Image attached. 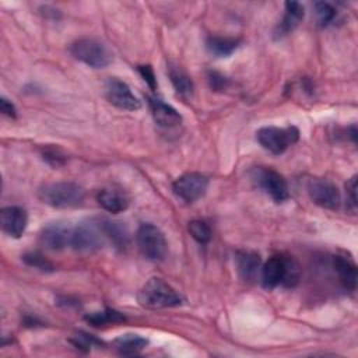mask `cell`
Wrapping results in <instances>:
<instances>
[{"label":"cell","mask_w":358,"mask_h":358,"mask_svg":"<svg viewBox=\"0 0 358 358\" xmlns=\"http://www.w3.org/2000/svg\"><path fill=\"white\" fill-rule=\"evenodd\" d=\"M105 217H91L73 228L71 246L81 253H91L109 243Z\"/></svg>","instance_id":"1"},{"label":"cell","mask_w":358,"mask_h":358,"mask_svg":"<svg viewBox=\"0 0 358 358\" xmlns=\"http://www.w3.org/2000/svg\"><path fill=\"white\" fill-rule=\"evenodd\" d=\"M137 299L141 306L150 309L175 308L185 302V298L162 278L152 277L140 288Z\"/></svg>","instance_id":"2"},{"label":"cell","mask_w":358,"mask_h":358,"mask_svg":"<svg viewBox=\"0 0 358 358\" xmlns=\"http://www.w3.org/2000/svg\"><path fill=\"white\" fill-rule=\"evenodd\" d=\"M38 197L53 208H73L84 201L85 190L73 182H52L39 189Z\"/></svg>","instance_id":"3"},{"label":"cell","mask_w":358,"mask_h":358,"mask_svg":"<svg viewBox=\"0 0 358 358\" xmlns=\"http://www.w3.org/2000/svg\"><path fill=\"white\" fill-rule=\"evenodd\" d=\"M70 53L74 59L92 69H103L112 62V52L98 38L81 36L70 45Z\"/></svg>","instance_id":"4"},{"label":"cell","mask_w":358,"mask_h":358,"mask_svg":"<svg viewBox=\"0 0 358 358\" xmlns=\"http://www.w3.org/2000/svg\"><path fill=\"white\" fill-rule=\"evenodd\" d=\"M249 176L255 186L266 193L274 203L281 204L289 199L288 185L282 175L270 166H255Z\"/></svg>","instance_id":"5"},{"label":"cell","mask_w":358,"mask_h":358,"mask_svg":"<svg viewBox=\"0 0 358 358\" xmlns=\"http://www.w3.org/2000/svg\"><path fill=\"white\" fill-rule=\"evenodd\" d=\"M256 138L264 150H267L274 155H280L289 145L298 141L299 130L295 126H288V127L266 126L256 131Z\"/></svg>","instance_id":"6"},{"label":"cell","mask_w":358,"mask_h":358,"mask_svg":"<svg viewBox=\"0 0 358 358\" xmlns=\"http://www.w3.org/2000/svg\"><path fill=\"white\" fill-rule=\"evenodd\" d=\"M137 245L141 253L151 262H161L166 256L168 245L162 231L154 224L144 222L137 229Z\"/></svg>","instance_id":"7"},{"label":"cell","mask_w":358,"mask_h":358,"mask_svg":"<svg viewBox=\"0 0 358 358\" xmlns=\"http://www.w3.org/2000/svg\"><path fill=\"white\" fill-rule=\"evenodd\" d=\"M208 183L210 180L206 175L199 172H187L172 183V190L180 200L193 203L206 194Z\"/></svg>","instance_id":"8"},{"label":"cell","mask_w":358,"mask_h":358,"mask_svg":"<svg viewBox=\"0 0 358 358\" xmlns=\"http://www.w3.org/2000/svg\"><path fill=\"white\" fill-rule=\"evenodd\" d=\"M71 235L73 227L67 221H50L42 227L39 232V243L48 250L59 252L71 245Z\"/></svg>","instance_id":"9"},{"label":"cell","mask_w":358,"mask_h":358,"mask_svg":"<svg viewBox=\"0 0 358 358\" xmlns=\"http://www.w3.org/2000/svg\"><path fill=\"white\" fill-rule=\"evenodd\" d=\"M308 194L316 206L326 210H337L341 203L337 186L326 178H312L308 182Z\"/></svg>","instance_id":"10"},{"label":"cell","mask_w":358,"mask_h":358,"mask_svg":"<svg viewBox=\"0 0 358 358\" xmlns=\"http://www.w3.org/2000/svg\"><path fill=\"white\" fill-rule=\"evenodd\" d=\"M105 95L106 99L119 109L138 110L141 108V102L138 101V98L122 80L109 78L105 84Z\"/></svg>","instance_id":"11"},{"label":"cell","mask_w":358,"mask_h":358,"mask_svg":"<svg viewBox=\"0 0 358 358\" xmlns=\"http://www.w3.org/2000/svg\"><path fill=\"white\" fill-rule=\"evenodd\" d=\"M1 229L11 238H20L28 225V213L20 206H8L0 211Z\"/></svg>","instance_id":"12"},{"label":"cell","mask_w":358,"mask_h":358,"mask_svg":"<svg viewBox=\"0 0 358 358\" xmlns=\"http://www.w3.org/2000/svg\"><path fill=\"white\" fill-rule=\"evenodd\" d=\"M147 101H148L151 115L158 126L171 129V127H175L182 123L180 113L172 105H169L164 99H161L159 96L148 95Z\"/></svg>","instance_id":"13"},{"label":"cell","mask_w":358,"mask_h":358,"mask_svg":"<svg viewBox=\"0 0 358 358\" xmlns=\"http://www.w3.org/2000/svg\"><path fill=\"white\" fill-rule=\"evenodd\" d=\"M285 271V256L284 255H273L268 260L262 264L260 268V281L266 289H274L281 285Z\"/></svg>","instance_id":"14"},{"label":"cell","mask_w":358,"mask_h":358,"mask_svg":"<svg viewBox=\"0 0 358 358\" xmlns=\"http://www.w3.org/2000/svg\"><path fill=\"white\" fill-rule=\"evenodd\" d=\"M236 271L243 281L256 280L262 268V257L253 250H238L235 255Z\"/></svg>","instance_id":"15"},{"label":"cell","mask_w":358,"mask_h":358,"mask_svg":"<svg viewBox=\"0 0 358 358\" xmlns=\"http://www.w3.org/2000/svg\"><path fill=\"white\" fill-rule=\"evenodd\" d=\"M96 200L103 210L113 214L127 210L130 204L129 196L122 189H115V187H106L99 190L96 194Z\"/></svg>","instance_id":"16"},{"label":"cell","mask_w":358,"mask_h":358,"mask_svg":"<svg viewBox=\"0 0 358 358\" xmlns=\"http://www.w3.org/2000/svg\"><path fill=\"white\" fill-rule=\"evenodd\" d=\"M305 15V10L303 6L298 1H285V13L282 20L280 21V24L277 25L275 31H274V36L275 38H282L285 35H288L289 32H292L299 22L303 20Z\"/></svg>","instance_id":"17"},{"label":"cell","mask_w":358,"mask_h":358,"mask_svg":"<svg viewBox=\"0 0 358 358\" xmlns=\"http://www.w3.org/2000/svg\"><path fill=\"white\" fill-rule=\"evenodd\" d=\"M333 266L337 273L340 284L347 291H355L357 288V266L354 260L345 255H337L333 257Z\"/></svg>","instance_id":"18"},{"label":"cell","mask_w":358,"mask_h":358,"mask_svg":"<svg viewBox=\"0 0 358 358\" xmlns=\"http://www.w3.org/2000/svg\"><path fill=\"white\" fill-rule=\"evenodd\" d=\"M112 344L122 355H136L148 345V338L136 333H126L116 337Z\"/></svg>","instance_id":"19"},{"label":"cell","mask_w":358,"mask_h":358,"mask_svg":"<svg viewBox=\"0 0 358 358\" xmlns=\"http://www.w3.org/2000/svg\"><path fill=\"white\" fill-rule=\"evenodd\" d=\"M239 43L241 39L238 38L210 35L206 41V48L215 57H227L231 56L239 48Z\"/></svg>","instance_id":"20"},{"label":"cell","mask_w":358,"mask_h":358,"mask_svg":"<svg viewBox=\"0 0 358 358\" xmlns=\"http://www.w3.org/2000/svg\"><path fill=\"white\" fill-rule=\"evenodd\" d=\"M168 76L178 94H180L182 96H190L193 94V81L180 66L175 63H168Z\"/></svg>","instance_id":"21"},{"label":"cell","mask_w":358,"mask_h":358,"mask_svg":"<svg viewBox=\"0 0 358 358\" xmlns=\"http://www.w3.org/2000/svg\"><path fill=\"white\" fill-rule=\"evenodd\" d=\"M85 320L95 327L108 326V324H119L126 322V316L115 309H103L99 312H92L85 316Z\"/></svg>","instance_id":"22"},{"label":"cell","mask_w":358,"mask_h":358,"mask_svg":"<svg viewBox=\"0 0 358 358\" xmlns=\"http://www.w3.org/2000/svg\"><path fill=\"white\" fill-rule=\"evenodd\" d=\"M301 274H302V268L299 263L292 256H285V271H284V278L281 285L285 288L296 287L301 280Z\"/></svg>","instance_id":"23"},{"label":"cell","mask_w":358,"mask_h":358,"mask_svg":"<svg viewBox=\"0 0 358 358\" xmlns=\"http://www.w3.org/2000/svg\"><path fill=\"white\" fill-rule=\"evenodd\" d=\"M189 234L199 242V243H208L211 241L213 232L207 222L201 220H193L187 225Z\"/></svg>","instance_id":"24"},{"label":"cell","mask_w":358,"mask_h":358,"mask_svg":"<svg viewBox=\"0 0 358 358\" xmlns=\"http://www.w3.org/2000/svg\"><path fill=\"white\" fill-rule=\"evenodd\" d=\"M22 260L27 266L29 267H34L39 271H43V273H50L55 270V266L50 260H48L43 255L38 253V252H28L22 256Z\"/></svg>","instance_id":"25"},{"label":"cell","mask_w":358,"mask_h":358,"mask_svg":"<svg viewBox=\"0 0 358 358\" xmlns=\"http://www.w3.org/2000/svg\"><path fill=\"white\" fill-rule=\"evenodd\" d=\"M315 7V14H316V18H317V22L322 25V27H326L329 25L334 17H336V8L327 3V1H316L313 4Z\"/></svg>","instance_id":"26"},{"label":"cell","mask_w":358,"mask_h":358,"mask_svg":"<svg viewBox=\"0 0 358 358\" xmlns=\"http://www.w3.org/2000/svg\"><path fill=\"white\" fill-rule=\"evenodd\" d=\"M42 157H43V159L49 165H52L55 168H59V166L66 164V155L59 148H56V147H46V148H43Z\"/></svg>","instance_id":"27"},{"label":"cell","mask_w":358,"mask_h":358,"mask_svg":"<svg viewBox=\"0 0 358 358\" xmlns=\"http://www.w3.org/2000/svg\"><path fill=\"white\" fill-rule=\"evenodd\" d=\"M71 343L80 348V350H84V351H90L91 347H95V345H101L102 341H99L96 337L88 334V333H77L73 338H71Z\"/></svg>","instance_id":"28"},{"label":"cell","mask_w":358,"mask_h":358,"mask_svg":"<svg viewBox=\"0 0 358 358\" xmlns=\"http://www.w3.org/2000/svg\"><path fill=\"white\" fill-rule=\"evenodd\" d=\"M207 80L210 83V87L213 90H215V91H222L229 84V80L225 76H222L221 73H218V71H208Z\"/></svg>","instance_id":"29"},{"label":"cell","mask_w":358,"mask_h":358,"mask_svg":"<svg viewBox=\"0 0 358 358\" xmlns=\"http://www.w3.org/2000/svg\"><path fill=\"white\" fill-rule=\"evenodd\" d=\"M138 73L141 74V77L144 78V81L150 85V88L154 91L157 88V78H155V74H154V70L151 66H138L137 67Z\"/></svg>","instance_id":"30"},{"label":"cell","mask_w":358,"mask_h":358,"mask_svg":"<svg viewBox=\"0 0 358 358\" xmlns=\"http://www.w3.org/2000/svg\"><path fill=\"white\" fill-rule=\"evenodd\" d=\"M345 190H347V197L350 200V204L355 210V207H357V176H352L345 183Z\"/></svg>","instance_id":"31"},{"label":"cell","mask_w":358,"mask_h":358,"mask_svg":"<svg viewBox=\"0 0 358 358\" xmlns=\"http://www.w3.org/2000/svg\"><path fill=\"white\" fill-rule=\"evenodd\" d=\"M0 110L3 112V115L8 116V117H15L17 116V109L14 106V103L7 99L6 96L0 98Z\"/></svg>","instance_id":"32"}]
</instances>
